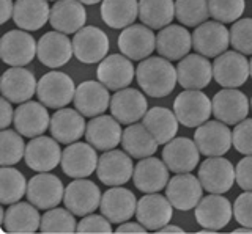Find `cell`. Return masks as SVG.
<instances>
[{
	"instance_id": "cell-11",
	"label": "cell",
	"mask_w": 252,
	"mask_h": 234,
	"mask_svg": "<svg viewBox=\"0 0 252 234\" xmlns=\"http://www.w3.org/2000/svg\"><path fill=\"white\" fill-rule=\"evenodd\" d=\"M98 160L96 150L89 142H74L63 151L60 165L66 176L81 179L89 178L93 171H96Z\"/></svg>"
},
{
	"instance_id": "cell-27",
	"label": "cell",
	"mask_w": 252,
	"mask_h": 234,
	"mask_svg": "<svg viewBox=\"0 0 252 234\" xmlns=\"http://www.w3.org/2000/svg\"><path fill=\"white\" fill-rule=\"evenodd\" d=\"M101 214L112 223H125L136 215L137 200L131 190L123 187H110L101 198Z\"/></svg>"
},
{
	"instance_id": "cell-42",
	"label": "cell",
	"mask_w": 252,
	"mask_h": 234,
	"mask_svg": "<svg viewBox=\"0 0 252 234\" xmlns=\"http://www.w3.org/2000/svg\"><path fill=\"white\" fill-rule=\"evenodd\" d=\"M26 143L18 130L2 129L0 134V165H16L26 156Z\"/></svg>"
},
{
	"instance_id": "cell-34",
	"label": "cell",
	"mask_w": 252,
	"mask_h": 234,
	"mask_svg": "<svg viewBox=\"0 0 252 234\" xmlns=\"http://www.w3.org/2000/svg\"><path fill=\"white\" fill-rule=\"evenodd\" d=\"M51 18L47 0H18L14 3V24L26 32H35L46 26Z\"/></svg>"
},
{
	"instance_id": "cell-23",
	"label": "cell",
	"mask_w": 252,
	"mask_h": 234,
	"mask_svg": "<svg viewBox=\"0 0 252 234\" xmlns=\"http://www.w3.org/2000/svg\"><path fill=\"white\" fill-rule=\"evenodd\" d=\"M38 60L47 68H60L74 55L73 40L62 32H47L38 40Z\"/></svg>"
},
{
	"instance_id": "cell-18",
	"label": "cell",
	"mask_w": 252,
	"mask_h": 234,
	"mask_svg": "<svg viewBox=\"0 0 252 234\" xmlns=\"http://www.w3.org/2000/svg\"><path fill=\"white\" fill-rule=\"evenodd\" d=\"M213 103V115L225 124H238L248 118L249 99L243 91L235 88H224L218 91Z\"/></svg>"
},
{
	"instance_id": "cell-29",
	"label": "cell",
	"mask_w": 252,
	"mask_h": 234,
	"mask_svg": "<svg viewBox=\"0 0 252 234\" xmlns=\"http://www.w3.org/2000/svg\"><path fill=\"white\" fill-rule=\"evenodd\" d=\"M169 167L164 160L156 159L153 156L140 159L134 167L132 182L140 192L144 193H156L162 190L169 184Z\"/></svg>"
},
{
	"instance_id": "cell-1",
	"label": "cell",
	"mask_w": 252,
	"mask_h": 234,
	"mask_svg": "<svg viewBox=\"0 0 252 234\" xmlns=\"http://www.w3.org/2000/svg\"><path fill=\"white\" fill-rule=\"evenodd\" d=\"M136 80L140 90L152 98L169 96L178 82L177 69L164 57H148L136 69Z\"/></svg>"
},
{
	"instance_id": "cell-55",
	"label": "cell",
	"mask_w": 252,
	"mask_h": 234,
	"mask_svg": "<svg viewBox=\"0 0 252 234\" xmlns=\"http://www.w3.org/2000/svg\"><path fill=\"white\" fill-rule=\"evenodd\" d=\"M79 2L84 3V5H96V3L102 2V0H79Z\"/></svg>"
},
{
	"instance_id": "cell-45",
	"label": "cell",
	"mask_w": 252,
	"mask_h": 234,
	"mask_svg": "<svg viewBox=\"0 0 252 234\" xmlns=\"http://www.w3.org/2000/svg\"><path fill=\"white\" fill-rule=\"evenodd\" d=\"M230 44L243 55H252V18H243L233 22Z\"/></svg>"
},
{
	"instance_id": "cell-25",
	"label": "cell",
	"mask_w": 252,
	"mask_h": 234,
	"mask_svg": "<svg viewBox=\"0 0 252 234\" xmlns=\"http://www.w3.org/2000/svg\"><path fill=\"white\" fill-rule=\"evenodd\" d=\"M177 79L185 90H202L213 79V65L200 53H188L177 65Z\"/></svg>"
},
{
	"instance_id": "cell-57",
	"label": "cell",
	"mask_w": 252,
	"mask_h": 234,
	"mask_svg": "<svg viewBox=\"0 0 252 234\" xmlns=\"http://www.w3.org/2000/svg\"><path fill=\"white\" fill-rule=\"evenodd\" d=\"M251 107H252V99H251Z\"/></svg>"
},
{
	"instance_id": "cell-16",
	"label": "cell",
	"mask_w": 252,
	"mask_h": 234,
	"mask_svg": "<svg viewBox=\"0 0 252 234\" xmlns=\"http://www.w3.org/2000/svg\"><path fill=\"white\" fill-rule=\"evenodd\" d=\"M118 49L129 60L142 61L156 49V36L152 28L144 24H132L123 28L118 36Z\"/></svg>"
},
{
	"instance_id": "cell-30",
	"label": "cell",
	"mask_w": 252,
	"mask_h": 234,
	"mask_svg": "<svg viewBox=\"0 0 252 234\" xmlns=\"http://www.w3.org/2000/svg\"><path fill=\"white\" fill-rule=\"evenodd\" d=\"M73 104L76 110H79L84 116L94 118V116L102 115L110 107L109 88L104 87L99 80L82 82L76 88Z\"/></svg>"
},
{
	"instance_id": "cell-5",
	"label": "cell",
	"mask_w": 252,
	"mask_h": 234,
	"mask_svg": "<svg viewBox=\"0 0 252 234\" xmlns=\"http://www.w3.org/2000/svg\"><path fill=\"white\" fill-rule=\"evenodd\" d=\"M73 51L76 58L85 65L101 63L109 52V38L101 28L87 26L74 33Z\"/></svg>"
},
{
	"instance_id": "cell-39",
	"label": "cell",
	"mask_w": 252,
	"mask_h": 234,
	"mask_svg": "<svg viewBox=\"0 0 252 234\" xmlns=\"http://www.w3.org/2000/svg\"><path fill=\"white\" fill-rule=\"evenodd\" d=\"M139 18L142 24L152 30H161L170 26L175 18L173 0H139Z\"/></svg>"
},
{
	"instance_id": "cell-33",
	"label": "cell",
	"mask_w": 252,
	"mask_h": 234,
	"mask_svg": "<svg viewBox=\"0 0 252 234\" xmlns=\"http://www.w3.org/2000/svg\"><path fill=\"white\" fill-rule=\"evenodd\" d=\"M51 135L59 143L71 145L85 134L87 124L84 115L76 108H59L51 118Z\"/></svg>"
},
{
	"instance_id": "cell-22",
	"label": "cell",
	"mask_w": 252,
	"mask_h": 234,
	"mask_svg": "<svg viewBox=\"0 0 252 234\" xmlns=\"http://www.w3.org/2000/svg\"><path fill=\"white\" fill-rule=\"evenodd\" d=\"M14 128L22 137L35 138L51 128V116L44 104L27 101L14 110Z\"/></svg>"
},
{
	"instance_id": "cell-19",
	"label": "cell",
	"mask_w": 252,
	"mask_h": 234,
	"mask_svg": "<svg viewBox=\"0 0 252 234\" xmlns=\"http://www.w3.org/2000/svg\"><path fill=\"white\" fill-rule=\"evenodd\" d=\"M62 154L60 145L54 137L39 135L29 142L24 159L30 170L46 173V171L54 170L62 162Z\"/></svg>"
},
{
	"instance_id": "cell-21",
	"label": "cell",
	"mask_w": 252,
	"mask_h": 234,
	"mask_svg": "<svg viewBox=\"0 0 252 234\" xmlns=\"http://www.w3.org/2000/svg\"><path fill=\"white\" fill-rule=\"evenodd\" d=\"M173 206L167 197L159 193H147L137 201L136 218L150 231H158L172 220Z\"/></svg>"
},
{
	"instance_id": "cell-51",
	"label": "cell",
	"mask_w": 252,
	"mask_h": 234,
	"mask_svg": "<svg viewBox=\"0 0 252 234\" xmlns=\"http://www.w3.org/2000/svg\"><path fill=\"white\" fill-rule=\"evenodd\" d=\"M147 231V228L140 222L132 223V222H125L120 223V226L117 228V234H125V233H136V234H144Z\"/></svg>"
},
{
	"instance_id": "cell-12",
	"label": "cell",
	"mask_w": 252,
	"mask_h": 234,
	"mask_svg": "<svg viewBox=\"0 0 252 234\" xmlns=\"http://www.w3.org/2000/svg\"><path fill=\"white\" fill-rule=\"evenodd\" d=\"M233 217V206L222 193H210L195 206V220L202 228L222 230Z\"/></svg>"
},
{
	"instance_id": "cell-49",
	"label": "cell",
	"mask_w": 252,
	"mask_h": 234,
	"mask_svg": "<svg viewBox=\"0 0 252 234\" xmlns=\"http://www.w3.org/2000/svg\"><path fill=\"white\" fill-rule=\"evenodd\" d=\"M236 184L243 190H252V154L241 159L235 167Z\"/></svg>"
},
{
	"instance_id": "cell-44",
	"label": "cell",
	"mask_w": 252,
	"mask_h": 234,
	"mask_svg": "<svg viewBox=\"0 0 252 234\" xmlns=\"http://www.w3.org/2000/svg\"><path fill=\"white\" fill-rule=\"evenodd\" d=\"M246 8L244 0H208L210 16L222 24L236 22Z\"/></svg>"
},
{
	"instance_id": "cell-37",
	"label": "cell",
	"mask_w": 252,
	"mask_h": 234,
	"mask_svg": "<svg viewBox=\"0 0 252 234\" xmlns=\"http://www.w3.org/2000/svg\"><path fill=\"white\" fill-rule=\"evenodd\" d=\"M122 146L134 159H145L153 156L158 151L159 143L150 134L144 124H131L129 128L123 130Z\"/></svg>"
},
{
	"instance_id": "cell-9",
	"label": "cell",
	"mask_w": 252,
	"mask_h": 234,
	"mask_svg": "<svg viewBox=\"0 0 252 234\" xmlns=\"http://www.w3.org/2000/svg\"><path fill=\"white\" fill-rule=\"evenodd\" d=\"M199 179L207 192L225 193L232 189L236 181L235 167L222 156L208 157L199 167Z\"/></svg>"
},
{
	"instance_id": "cell-47",
	"label": "cell",
	"mask_w": 252,
	"mask_h": 234,
	"mask_svg": "<svg viewBox=\"0 0 252 234\" xmlns=\"http://www.w3.org/2000/svg\"><path fill=\"white\" fill-rule=\"evenodd\" d=\"M233 217L241 226L252 228V190L238 195L233 203Z\"/></svg>"
},
{
	"instance_id": "cell-40",
	"label": "cell",
	"mask_w": 252,
	"mask_h": 234,
	"mask_svg": "<svg viewBox=\"0 0 252 234\" xmlns=\"http://www.w3.org/2000/svg\"><path fill=\"white\" fill-rule=\"evenodd\" d=\"M26 178L14 167H2L0 170V201L3 206L18 203L27 193Z\"/></svg>"
},
{
	"instance_id": "cell-53",
	"label": "cell",
	"mask_w": 252,
	"mask_h": 234,
	"mask_svg": "<svg viewBox=\"0 0 252 234\" xmlns=\"http://www.w3.org/2000/svg\"><path fill=\"white\" fill-rule=\"evenodd\" d=\"M158 233H161V234H164V233H172V234H181V233H185L183 230L180 228V226H177V225H165V226H162L161 230H158Z\"/></svg>"
},
{
	"instance_id": "cell-20",
	"label": "cell",
	"mask_w": 252,
	"mask_h": 234,
	"mask_svg": "<svg viewBox=\"0 0 252 234\" xmlns=\"http://www.w3.org/2000/svg\"><path fill=\"white\" fill-rule=\"evenodd\" d=\"M38 83L32 71L24 66H11L2 76L0 90L3 98L13 104H22L32 99L36 93Z\"/></svg>"
},
{
	"instance_id": "cell-28",
	"label": "cell",
	"mask_w": 252,
	"mask_h": 234,
	"mask_svg": "<svg viewBox=\"0 0 252 234\" xmlns=\"http://www.w3.org/2000/svg\"><path fill=\"white\" fill-rule=\"evenodd\" d=\"M96 76L104 87L118 91L129 87L136 76V69L126 55L114 53V55H107L101 61V65H98Z\"/></svg>"
},
{
	"instance_id": "cell-8",
	"label": "cell",
	"mask_w": 252,
	"mask_h": 234,
	"mask_svg": "<svg viewBox=\"0 0 252 234\" xmlns=\"http://www.w3.org/2000/svg\"><path fill=\"white\" fill-rule=\"evenodd\" d=\"M101 190L90 179H74L65 189L63 203L74 215H89L94 212L101 205Z\"/></svg>"
},
{
	"instance_id": "cell-36",
	"label": "cell",
	"mask_w": 252,
	"mask_h": 234,
	"mask_svg": "<svg viewBox=\"0 0 252 234\" xmlns=\"http://www.w3.org/2000/svg\"><path fill=\"white\" fill-rule=\"evenodd\" d=\"M178 118L175 112L165 107H152L142 118V124L148 129L156 142L159 145L169 143L177 137L178 132Z\"/></svg>"
},
{
	"instance_id": "cell-14",
	"label": "cell",
	"mask_w": 252,
	"mask_h": 234,
	"mask_svg": "<svg viewBox=\"0 0 252 234\" xmlns=\"http://www.w3.org/2000/svg\"><path fill=\"white\" fill-rule=\"evenodd\" d=\"M203 185L199 178L191 173H177L165 187V197L178 210H191L202 200Z\"/></svg>"
},
{
	"instance_id": "cell-2",
	"label": "cell",
	"mask_w": 252,
	"mask_h": 234,
	"mask_svg": "<svg viewBox=\"0 0 252 234\" xmlns=\"http://www.w3.org/2000/svg\"><path fill=\"white\" fill-rule=\"evenodd\" d=\"M173 112L185 128H199L210 120L213 103L200 90H185L173 101Z\"/></svg>"
},
{
	"instance_id": "cell-43",
	"label": "cell",
	"mask_w": 252,
	"mask_h": 234,
	"mask_svg": "<svg viewBox=\"0 0 252 234\" xmlns=\"http://www.w3.org/2000/svg\"><path fill=\"white\" fill-rule=\"evenodd\" d=\"M41 233H76V217L69 209L63 208H52L47 209V212L41 217V225H39Z\"/></svg>"
},
{
	"instance_id": "cell-15",
	"label": "cell",
	"mask_w": 252,
	"mask_h": 234,
	"mask_svg": "<svg viewBox=\"0 0 252 234\" xmlns=\"http://www.w3.org/2000/svg\"><path fill=\"white\" fill-rule=\"evenodd\" d=\"M63 197H65V189L60 178L51 173H38L29 181L27 185V198L32 205L38 209H52L57 208Z\"/></svg>"
},
{
	"instance_id": "cell-6",
	"label": "cell",
	"mask_w": 252,
	"mask_h": 234,
	"mask_svg": "<svg viewBox=\"0 0 252 234\" xmlns=\"http://www.w3.org/2000/svg\"><path fill=\"white\" fill-rule=\"evenodd\" d=\"M230 44V32L222 22L207 21L195 27L192 33V48L203 57H219Z\"/></svg>"
},
{
	"instance_id": "cell-13",
	"label": "cell",
	"mask_w": 252,
	"mask_h": 234,
	"mask_svg": "<svg viewBox=\"0 0 252 234\" xmlns=\"http://www.w3.org/2000/svg\"><path fill=\"white\" fill-rule=\"evenodd\" d=\"M134 173V163L128 153L110 150L101 154L96 167L98 179L109 187L123 185L129 181Z\"/></svg>"
},
{
	"instance_id": "cell-10",
	"label": "cell",
	"mask_w": 252,
	"mask_h": 234,
	"mask_svg": "<svg viewBox=\"0 0 252 234\" xmlns=\"http://www.w3.org/2000/svg\"><path fill=\"white\" fill-rule=\"evenodd\" d=\"M194 142L200 154L207 157L224 156L233 145L232 132L222 121H207L197 128L194 134Z\"/></svg>"
},
{
	"instance_id": "cell-50",
	"label": "cell",
	"mask_w": 252,
	"mask_h": 234,
	"mask_svg": "<svg viewBox=\"0 0 252 234\" xmlns=\"http://www.w3.org/2000/svg\"><path fill=\"white\" fill-rule=\"evenodd\" d=\"M0 107H2V115H0V128L8 129V126L14 121V113H13V107L10 104V101L6 98L0 99Z\"/></svg>"
},
{
	"instance_id": "cell-31",
	"label": "cell",
	"mask_w": 252,
	"mask_h": 234,
	"mask_svg": "<svg viewBox=\"0 0 252 234\" xmlns=\"http://www.w3.org/2000/svg\"><path fill=\"white\" fill-rule=\"evenodd\" d=\"M192 48V35L186 27L167 26L156 35V51L170 61L185 58Z\"/></svg>"
},
{
	"instance_id": "cell-3",
	"label": "cell",
	"mask_w": 252,
	"mask_h": 234,
	"mask_svg": "<svg viewBox=\"0 0 252 234\" xmlns=\"http://www.w3.org/2000/svg\"><path fill=\"white\" fill-rule=\"evenodd\" d=\"M38 101L49 108H63L74 101L76 85L73 79L60 71H51L44 74L38 82L36 88Z\"/></svg>"
},
{
	"instance_id": "cell-7",
	"label": "cell",
	"mask_w": 252,
	"mask_h": 234,
	"mask_svg": "<svg viewBox=\"0 0 252 234\" xmlns=\"http://www.w3.org/2000/svg\"><path fill=\"white\" fill-rule=\"evenodd\" d=\"M38 44L26 30H10L0 43V57L10 66H26L35 58Z\"/></svg>"
},
{
	"instance_id": "cell-24",
	"label": "cell",
	"mask_w": 252,
	"mask_h": 234,
	"mask_svg": "<svg viewBox=\"0 0 252 234\" xmlns=\"http://www.w3.org/2000/svg\"><path fill=\"white\" fill-rule=\"evenodd\" d=\"M148 112L147 98L139 90L123 88L110 98V113L122 124H134Z\"/></svg>"
},
{
	"instance_id": "cell-38",
	"label": "cell",
	"mask_w": 252,
	"mask_h": 234,
	"mask_svg": "<svg viewBox=\"0 0 252 234\" xmlns=\"http://www.w3.org/2000/svg\"><path fill=\"white\" fill-rule=\"evenodd\" d=\"M139 16L137 0H102L101 18L110 28H126Z\"/></svg>"
},
{
	"instance_id": "cell-26",
	"label": "cell",
	"mask_w": 252,
	"mask_h": 234,
	"mask_svg": "<svg viewBox=\"0 0 252 234\" xmlns=\"http://www.w3.org/2000/svg\"><path fill=\"white\" fill-rule=\"evenodd\" d=\"M120 121H117L114 116L98 115L87 124L85 138L94 150L98 151H110L122 143L123 130Z\"/></svg>"
},
{
	"instance_id": "cell-48",
	"label": "cell",
	"mask_w": 252,
	"mask_h": 234,
	"mask_svg": "<svg viewBox=\"0 0 252 234\" xmlns=\"http://www.w3.org/2000/svg\"><path fill=\"white\" fill-rule=\"evenodd\" d=\"M76 233H112V222L107 220L104 215H85L81 222L77 223Z\"/></svg>"
},
{
	"instance_id": "cell-52",
	"label": "cell",
	"mask_w": 252,
	"mask_h": 234,
	"mask_svg": "<svg viewBox=\"0 0 252 234\" xmlns=\"http://www.w3.org/2000/svg\"><path fill=\"white\" fill-rule=\"evenodd\" d=\"M13 13H14V6L11 0H2V16H0V22L5 24L11 18H13Z\"/></svg>"
},
{
	"instance_id": "cell-46",
	"label": "cell",
	"mask_w": 252,
	"mask_h": 234,
	"mask_svg": "<svg viewBox=\"0 0 252 234\" xmlns=\"http://www.w3.org/2000/svg\"><path fill=\"white\" fill-rule=\"evenodd\" d=\"M232 140L235 150L244 154H252V118H246L236 124V128L232 132Z\"/></svg>"
},
{
	"instance_id": "cell-54",
	"label": "cell",
	"mask_w": 252,
	"mask_h": 234,
	"mask_svg": "<svg viewBox=\"0 0 252 234\" xmlns=\"http://www.w3.org/2000/svg\"><path fill=\"white\" fill-rule=\"evenodd\" d=\"M235 234H240V233H248V234H252V228H248V226H244V228H238L233 231Z\"/></svg>"
},
{
	"instance_id": "cell-17",
	"label": "cell",
	"mask_w": 252,
	"mask_h": 234,
	"mask_svg": "<svg viewBox=\"0 0 252 234\" xmlns=\"http://www.w3.org/2000/svg\"><path fill=\"white\" fill-rule=\"evenodd\" d=\"M162 160L173 173H191L199 165L200 151L195 142L188 137H177L165 143Z\"/></svg>"
},
{
	"instance_id": "cell-4",
	"label": "cell",
	"mask_w": 252,
	"mask_h": 234,
	"mask_svg": "<svg viewBox=\"0 0 252 234\" xmlns=\"http://www.w3.org/2000/svg\"><path fill=\"white\" fill-rule=\"evenodd\" d=\"M251 76L248 58L238 51H225L213 63V77L224 88H238Z\"/></svg>"
},
{
	"instance_id": "cell-56",
	"label": "cell",
	"mask_w": 252,
	"mask_h": 234,
	"mask_svg": "<svg viewBox=\"0 0 252 234\" xmlns=\"http://www.w3.org/2000/svg\"><path fill=\"white\" fill-rule=\"evenodd\" d=\"M249 68H251V77H252V60L249 61Z\"/></svg>"
},
{
	"instance_id": "cell-41",
	"label": "cell",
	"mask_w": 252,
	"mask_h": 234,
	"mask_svg": "<svg viewBox=\"0 0 252 234\" xmlns=\"http://www.w3.org/2000/svg\"><path fill=\"white\" fill-rule=\"evenodd\" d=\"M175 18L186 27H199L210 18L208 0H177Z\"/></svg>"
},
{
	"instance_id": "cell-32",
	"label": "cell",
	"mask_w": 252,
	"mask_h": 234,
	"mask_svg": "<svg viewBox=\"0 0 252 234\" xmlns=\"http://www.w3.org/2000/svg\"><path fill=\"white\" fill-rule=\"evenodd\" d=\"M51 27L65 35L77 33L85 27L87 11L79 0H59L51 8Z\"/></svg>"
},
{
	"instance_id": "cell-35",
	"label": "cell",
	"mask_w": 252,
	"mask_h": 234,
	"mask_svg": "<svg viewBox=\"0 0 252 234\" xmlns=\"http://www.w3.org/2000/svg\"><path fill=\"white\" fill-rule=\"evenodd\" d=\"M41 225L38 208L32 203H13L5 210L3 228L6 233H36Z\"/></svg>"
}]
</instances>
